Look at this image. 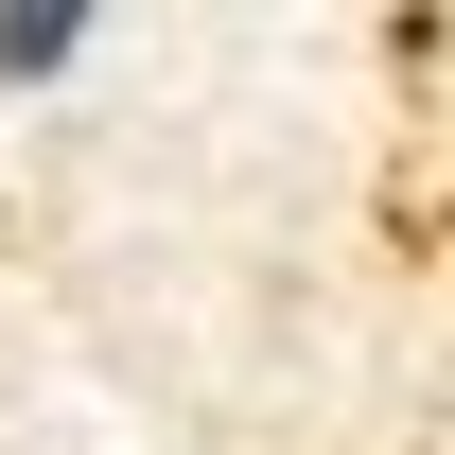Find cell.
I'll list each match as a JSON object with an SVG mask.
<instances>
[{"instance_id": "6da1fadb", "label": "cell", "mask_w": 455, "mask_h": 455, "mask_svg": "<svg viewBox=\"0 0 455 455\" xmlns=\"http://www.w3.org/2000/svg\"><path fill=\"white\" fill-rule=\"evenodd\" d=\"M70 53H88V18H70V0H0V88H53Z\"/></svg>"}]
</instances>
